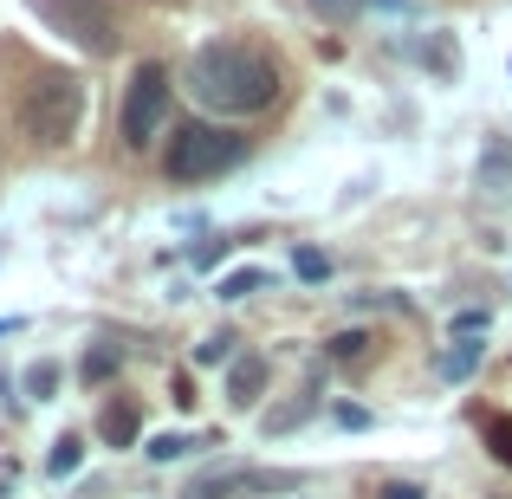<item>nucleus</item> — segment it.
<instances>
[{
  "label": "nucleus",
  "instance_id": "nucleus-1",
  "mask_svg": "<svg viewBox=\"0 0 512 499\" xmlns=\"http://www.w3.org/2000/svg\"><path fill=\"white\" fill-rule=\"evenodd\" d=\"M188 91L221 117H253L279 98V65L247 46H201L188 65Z\"/></svg>",
  "mask_w": 512,
  "mask_h": 499
},
{
  "label": "nucleus",
  "instance_id": "nucleus-2",
  "mask_svg": "<svg viewBox=\"0 0 512 499\" xmlns=\"http://www.w3.org/2000/svg\"><path fill=\"white\" fill-rule=\"evenodd\" d=\"M20 117H26V137L33 143H72L78 117H85V85L72 72H39L26 85Z\"/></svg>",
  "mask_w": 512,
  "mask_h": 499
},
{
  "label": "nucleus",
  "instance_id": "nucleus-3",
  "mask_svg": "<svg viewBox=\"0 0 512 499\" xmlns=\"http://www.w3.org/2000/svg\"><path fill=\"white\" fill-rule=\"evenodd\" d=\"M240 156H247V137H234V130H221V124H182L169 137L163 169L175 182H208V175H227Z\"/></svg>",
  "mask_w": 512,
  "mask_h": 499
},
{
  "label": "nucleus",
  "instance_id": "nucleus-4",
  "mask_svg": "<svg viewBox=\"0 0 512 499\" xmlns=\"http://www.w3.org/2000/svg\"><path fill=\"white\" fill-rule=\"evenodd\" d=\"M163 117H169V72L163 65H137V78H130V91H124V143L130 150L156 143Z\"/></svg>",
  "mask_w": 512,
  "mask_h": 499
},
{
  "label": "nucleus",
  "instance_id": "nucleus-5",
  "mask_svg": "<svg viewBox=\"0 0 512 499\" xmlns=\"http://www.w3.org/2000/svg\"><path fill=\"white\" fill-rule=\"evenodd\" d=\"M33 7H39V20L65 26V33H72L78 46H91V52H111L117 26H111V7H104V0H33Z\"/></svg>",
  "mask_w": 512,
  "mask_h": 499
},
{
  "label": "nucleus",
  "instance_id": "nucleus-6",
  "mask_svg": "<svg viewBox=\"0 0 512 499\" xmlns=\"http://www.w3.org/2000/svg\"><path fill=\"white\" fill-rule=\"evenodd\" d=\"M266 389V357H240L234 363V402H260Z\"/></svg>",
  "mask_w": 512,
  "mask_h": 499
},
{
  "label": "nucleus",
  "instance_id": "nucleus-7",
  "mask_svg": "<svg viewBox=\"0 0 512 499\" xmlns=\"http://www.w3.org/2000/svg\"><path fill=\"white\" fill-rule=\"evenodd\" d=\"M98 428H104V441H117V448H124V441H137V409H130V402H111Z\"/></svg>",
  "mask_w": 512,
  "mask_h": 499
},
{
  "label": "nucleus",
  "instance_id": "nucleus-8",
  "mask_svg": "<svg viewBox=\"0 0 512 499\" xmlns=\"http://www.w3.org/2000/svg\"><path fill=\"white\" fill-rule=\"evenodd\" d=\"M78 461H85V441H78V435H65L59 448H52V474H72Z\"/></svg>",
  "mask_w": 512,
  "mask_h": 499
},
{
  "label": "nucleus",
  "instance_id": "nucleus-9",
  "mask_svg": "<svg viewBox=\"0 0 512 499\" xmlns=\"http://www.w3.org/2000/svg\"><path fill=\"white\" fill-rule=\"evenodd\" d=\"M474 363H480V344H461V350H448V363H441V370H448V376H467Z\"/></svg>",
  "mask_w": 512,
  "mask_h": 499
},
{
  "label": "nucleus",
  "instance_id": "nucleus-10",
  "mask_svg": "<svg viewBox=\"0 0 512 499\" xmlns=\"http://www.w3.org/2000/svg\"><path fill=\"white\" fill-rule=\"evenodd\" d=\"M111 370H117V350H91V357H85V376H91V383H104Z\"/></svg>",
  "mask_w": 512,
  "mask_h": 499
},
{
  "label": "nucleus",
  "instance_id": "nucleus-11",
  "mask_svg": "<svg viewBox=\"0 0 512 499\" xmlns=\"http://www.w3.org/2000/svg\"><path fill=\"white\" fill-rule=\"evenodd\" d=\"M221 292H227V299H247V292H260V273H234Z\"/></svg>",
  "mask_w": 512,
  "mask_h": 499
},
{
  "label": "nucleus",
  "instance_id": "nucleus-12",
  "mask_svg": "<svg viewBox=\"0 0 512 499\" xmlns=\"http://www.w3.org/2000/svg\"><path fill=\"white\" fill-rule=\"evenodd\" d=\"M363 350V331H344V337H331V357H357Z\"/></svg>",
  "mask_w": 512,
  "mask_h": 499
},
{
  "label": "nucleus",
  "instance_id": "nucleus-13",
  "mask_svg": "<svg viewBox=\"0 0 512 499\" xmlns=\"http://www.w3.org/2000/svg\"><path fill=\"white\" fill-rule=\"evenodd\" d=\"M182 448H188L182 435H163V441H150V454H156V461H175V454H182Z\"/></svg>",
  "mask_w": 512,
  "mask_h": 499
},
{
  "label": "nucleus",
  "instance_id": "nucleus-14",
  "mask_svg": "<svg viewBox=\"0 0 512 499\" xmlns=\"http://www.w3.org/2000/svg\"><path fill=\"white\" fill-rule=\"evenodd\" d=\"M227 344H234V337H208V344H201L195 357H201V363H221V357H227Z\"/></svg>",
  "mask_w": 512,
  "mask_h": 499
},
{
  "label": "nucleus",
  "instance_id": "nucleus-15",
  "mask_svg": "<svg viewBox=\"0 0 512 499\" xmlns=\"http://www.w3.org/2000/svg\"><path fill=\"white\" fill-rule=\"evenodd\" d=\"M299 273L305 279H325V253H299Z\"/></svg>",
  "mask_w": 512,
  "mask_h": 499
},
{
  "label": "nucleus",
  "instance_id": "nucleus-16",
  "mask_svg": "<svg viewBox=\"0 0 512 499\" xmlns=\"http://www.w3.org/2000/svg\"><path fill=\"white\" fill-rule=\"evenodd\" d=\"M493 454H500V461L512 454V428H493Z\"/></svg>",
  "mask_w": 512,
  "mask_h": 499
},
{
  "label": "nucleus",
  "instance_id": "nucleus-17",
  "mask_svg": "<svg viewBox=\"0 0 512 499\" xmlns=\"http://www.w3.org/2000/svg\"><path fill=\"white\" fill-rule=\"evenodd\" d=\"M383 499H422V487H389Z\"/></svg>",
  "mask_w": 512,
  "mask_h": 499
}]
</instances>
